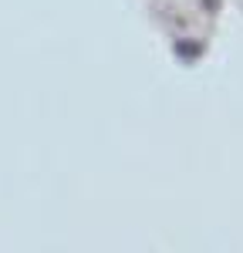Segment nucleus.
<instances>
[{"instance_id": "1", "label": "nucleus", "mask_w": 243, "mask_h": 253, "mask_svg": "<svg viewBox=\"0 0 243 253\" xmlns=\"http://www.w3.org/2000/svg\"><path fill=\"white\" fill-rule=\"evenodd\" d=\"M176 51H179V58H196V54H200L196 44H176Z\"/></svg>"}]
</instances>
